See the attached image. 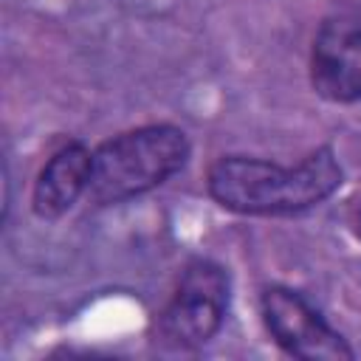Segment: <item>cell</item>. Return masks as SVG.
Returning a JSON list of instances; mask_svg holds the SVG:
<instances>
[{
  "label": "cell",
  "mask_w": 361,
  "mask_h": 361,
  "mask_svg": "<svg viewBox=\"0 0 361 361\" xmlns=\"http://www.w3.org/2000/svg\"><path fill=\"white\" fill-rule=\"evenodd\" d=\"M192 161V141L180 124L149 121L121 130L93 147V172L87 203L96 209L144 197Z\"/></svg>",
  "instance_id": "cell-2"
},
{
  "label": "cell",
  "mask_w": 361,
  "mask_h": 361,
  "mask_svg": "<svg viewBox=\"0 0 361 361\" xmlns=\"http://www.w3.org/2000/svg\"><path fill=\"white\" fill-rule=\"evenodd\" d=\"M206 195L240 217H299L330 200L344 183L333 144H319L296 164L228 152L209 164Z\"/></svg>",
  "instance_id": "cell-1"
},
{
  "label": "cell",
  "mask_w": 361,
  "mask_h": 361,
  "mask_svg": "<svg viewBox=\"0 0 361 361\" xmlns=\"http://www.w3.org/2000/svg\"><path fill=\"white\" fill-rule=\"evenodd\" d=\"M310 90L327 104H361V20L327 14L319 20L307 51Z\"/></svg>",
  "instance_id": "cell-5"
},
{
  "label": "cell",
  "mask_w": 361,
  "mask_h": 361,
  "mask_svg": "<svg viewBox=\"0 0 361 361\" xmlns=\"http://www.w3.org/2000/svg\"><path fill=\"white\" fill-rule=\"evenodd\" d=\"M259 319L268 338L299 361H353L355 350L338 327L296 288L271 282L259 290Z\"/></svg>",
  "instance_id": "cell-4"
},
{
  "label": "cell",
  "mask_w": 361,
  "mask_h": 361,
  "mask_svg": "<svg viewBox=\"0 0 361 361\" xmlns=\"http://www.w3.org/2000/svg\"><path fill=\"white\" fill-rule=\"evenodd\" d=\"M228 307V268L212 257H192L149 322V344L158 353H197L220 336Z\"/></svg>",
  "instance_id": "cell-3"
},
{
  "label": "cell",
  "mask_w": 361,
  "mask_h": 361,
  "mask_svg": "<svg viewBox=\"0 0 361 361\" xmlns=\"http://www.w3.org/2000/svg\"><path fill=\"white\" fill-rule=\"evenodd\" d=\"M355 228H358V240H361V206H358V217H355Z\"/></svg>",
  "instance_id": "cell-7"
},
{
  "label": "cell",
  "mask_w": 361,
  "mask_h": 361,
  "mask_svg": "<svg viewBox=\"0 0 361 361\" xmlns=\"http://www.w3.org/2000/svg\"><path fill=\"white\" fill-rule=\"evenodd\" d=\"M93 172V147L79 138L56 147L31 183V212L45 223L62 220L82 197H87Z\"/></svg>",
  "instance_id": "cell-6"
}]
</instances>
